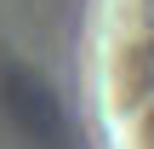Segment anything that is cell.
Returning <instances> with one entry per match:
<instances>
[{"label":"cell","instance_id":"obj_1","mask_svg":"<svg viewBox=\"0 0 154 149\" xmlns=\"http://www.w3.org/2000/svg\"><path fill=\"white\" fill-rule=\"evenodd\" d=\"M97 109L109 149H154V0H103Z\"/></svg>","mask_w":154,"mask_h":149}]
</instances>
